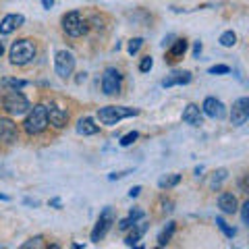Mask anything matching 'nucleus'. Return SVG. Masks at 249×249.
Masks as SVG:
<instances>
[{
    "mask_svg": "<svg viewBox=\"0 0 249 249\" xmlns=\"http://www.w3.org/2000/svg\"><path fill=\"white\" fill-rule=\"evenodd\" d=\"M142 46H143V40H142V37H133V40L129 42V46H127V52L131 54V56H135Z\"/></svg>",
    "mask_w": 249,
    "mask_h": 249,
    "instance_id": "27",
    "label": "nucleus"
},
{
    "mask_svg": "<svg viewBox=\"0 0 249 249\" xmlns=\"http://www.w3.org/2000/svg\"><path fill=\"white\" fill-rule=\"evenodd\" d=\"M54 71H56V75L62 77V79L71 77L75 71V56L69 50L56 52V56H54Z\"/></svg>",
    "mask_w": 249,
    "mask_h": 249,
    "instance_id": "7",
    "label": "nucleus"
},
{
    "mask_svg": "<svg viewBox=\"0 0 249 249\" xmlns=\"http://www.w3.org/2000/svg\"><path fill=\"white\" fill-rule=\"evenodd\" d=\"M185 50H187V42L185 40H177L168 50V60H178L185 54Z\"/></svg>",
    "mask_w": 249,
    "mask_h": 249,
    "instance_id": "21",
    "label": "nucleus"
},
{
    "mask_svg": "<svg viewBox=\"0 0 249 249\" xmlns=\"http://www.w3.org/2000/svg\"><path fill=\"white\" fill-rule=\"evenodd\" d=\"M100 131V127L96 123H93L91 119H88V116H83V119L77 121V133L83 135V137H88V135H96Z\"/></svg>",
    "mask_w": 249,
    "mask_h": 249,
    "instance_id": "17",
    "label": "nucleus"
},
{
    "mask_svg": "<svg viewBox=\"0 0 249 249\" xmlns=\"http://www.w3.org/2000/svg\"><path fill=\"white\" fill-rule=\"evenodd\" d=\"M181 183V175H170V177H162L158 181V187L160 189H170V187H175Z\"/></svg>",
    "mask_w": 249,
    "mask_h": 249,
    "instance_id": "23",
    "label": "nucleus"
},
{
    "mask_svg": "<svg viewBox=\"0 0 249 249\" xmlns=\"http://www.w3.org/2000/svg\"><path fill=\"white\" fill-rule=\"evenodd\" d=\"M218 208H220L224 214H235L239 210V201L232 193L227 191V193H220V196H218Z\"/></svg>",
    "mask_w": 249,
    "mask_h": 249,
    "instance_id": "15",
    "label": "nucleus"
},
{
    "mask_svg": "<svg viewBox=\"0 0 249 249\" xmlns=\"http://www.w3.org/2000/svg\"><path fill=\"white\" fill-rule=\"evenodd\" d=\"M19 139V131H17V124H15L9 116H0V142L11 145Z\"/></svg>",
    "mask_w": 249,
    "mask_h": 249,
    "instance_id": "11",
    "label": "nucleus"
},
{
    "mask_svg": "<svg viewBox=\"0 0 249 249\" xmlns=\"http://www.w3.org/2000/svg\"><path fill=\"white\" fill-rule=\"evenodd\" d=\"M241 218H243V224H249V201L241 206Z\"/></svg>",
    "mask_w": 249,
    "mask_h": 249,
    "instance_id": "32",
    "label": "nucleus"
},
{
    "mask_svg": "<svg viewBox=\"0 0 249 249\" xmlns=\"http://www.w3.org/2000/svg\"><path fill=\"white\" fill-rule=\"evenodd\" d=\"M249 119V98H239L235 104H232V110H231V123L235 127H241L245 124Z\"/></svg>",
    "mask_w": 249,
    "mask_h": 249,
    "instance_id": "10",
    "label": "nucleus"
},
{
    "mask_svg": "<svg viewBox=\"0 0 249 249\" xmlns=\"http://www.w3.org/2000/svg\"><path fill=\"white\" fill-rule=\"evenodd\" d=\"M143 218V210H139V208H135V210H131L129 212V216L127 218H123V220L119 222V231H129L131 227H133L135 222H139Z\"/></svg>",
    "mask_w": 249,
    "mask_h": 249,
    "instance_id": "19",
    "label": "nucleus"
},
{
    "mask_svg": "<svg viewBox=\"0 0 249 249\" xmlns=\"http://www.w3.org/2000/svg\"><path fill=\"white\" fill-rule=\"evenodd\" d=\"M46 114H48V124H52L54 129H62L69 121V112L65 110V108L56 106V104L46 106Z\"/></svg>",
    "mask_w": 249,
    "mask_h": 249,
    "instance_id": "12",
    "label": "nucleus"
},
{
    "mask_svg": "<svg viewBox=\"0 0 249 249\" xmlns=\"http://www.w3.org/2000/svg\"><path fill=\"white\" fill-rule=\"evenodd\" d=\"M139 193H142V187H133V189L129 191V196H131V197H137Z\"/></svg>",
    "mask_w": 249,
    "mask_h": 249,
    "instance_id": "33",
    "label": "nucleus"
},
{
    "mask_svg": "<svg viewBox=\"0 0 249 249\" xmlns=\"http://www.w3.org/2000/svg\"><path fill=\"white\" fill-rule=\"evenodd\" d=\"M152 67H154V58L152 56H143L142 62H139V71H142V73L152 71Z\"/></svg>",
    "mask_w": 249,
    "mask_h": 249,
    "instance_id": "28",
    "label": "nucleus"
},
{
    "mask_svg": "<svg viewBox=\"0 0 249 249\" xmlns=\"http://www.w3.org/2000/svg\"><path fill=\"white\" fill-rule=\"evenodd\" d=\"M48 127V114H46V104H36L34 108H29V114L25 123H23V129H25L27 135H40Z\"/></svg>",
    "mask_w": 249,
    "mask_h": 249,
    "instance_id": "2",
    "label": "nucleus"
},
{
    "mask_svg": "<svg viewBox=\"0 0 249 249\" xmlns=\"http://www.w3.org/2000/svg\"><path fill=\"white\" fill-rule=\"evenodd\" d=\"M88 21L81 17V13L71 11L62 17V31L71 37H81L83 34H88Z\"/></svg>",
    "mask_w": 249,
    "mask_h": 249,
    "instance_id": "5",
    "label": "nucleus"
},
{
    "mask_svg": "<svg viewBox=\"0 0 249 249\" xmlns=\"http://www.w3.org/2000/svg\"><path fill=\"white\" fill-rule=\"evenodd\" d=\"M131 229H133V231H131V235H129L127 239H124V245H127V247H135V245L139 243V241H142V237L145 235L147 224H143V222H139V224H137V222H135Z\"/></svg>",
    "mask_w": 249,
    "mask_h": 249,
    "instance_id": "18",
    "label": "nucleus"
},
{
    "mask_svg": "<svg viewBox=\"0 0 249 249\" xmlns=\"http://www.w3.org/2000/svg\"><path fill=\"white\" fill-rule=\"evenodd\" d=\"M210 73L212 75H227V73H231V67L229 65H214V67H210Z\"/></svg>",
    "mask_w": 249,
    "mask_h": 249,
    "instance_id": "30",
    "label": "nucleus"
},
{
    "mask_svg": "<svg viewBox=\"0 0 249 249\" xmlns=\"http://www.w3.org/2000/svg\"><path fill=\"white\" fill-rule=\"evenodd\" d=\"M216 224H218V229L224 232V237H227V239H232V237H235V232H237V231H235V229H231L229 224L224 222V218H216Z\"/></svg>",
    "mask_w": 249,
    "mask_h": 249,
    "instance_id": "25",
    "label": "nucleus"
},
{
    "mask_svg": "<svg viewBox=\"0 0 249 249\" xmlns=\"http://www.w3.org/2000/svg\"><path fill=\"white\" fill-rule=\"evenodd\" d=\"M112 222H114L112 208H104V212L100 214L98 222H96V227H93V231H91V243H100V241L106 237V232L110 231Z\"/></svg>",
    "mask_w": 249,
    "mask_h": 249,
    "instance_id": "8",
    "label": "nucleus"
},
{
    "mask_svg": "<svg viewBox=\"0 0 249 249\" xmlns=\"http://www.w3.org/2000/svg\"><path fill=\"white\" fill-rule=\"evenodd\" d=\"M220 46L222 48H232V46L237 44V36H235V31H224V34L220 36Z\"/></svg>",
    "mask_w": 249,
    "mask_h": 249,
    "instance_id": "24",
    "label": "nucleus"
},
{
    "mask_svg": "<svg viewBox=\"0 0 249 249\" xmlns=\"http://www.w3.org/2000/svg\"><path fill=\"white\" fill-rule=\"evenodd\" d=\"M139 110L137 108H127V106H104L98 110V119L102 124L108 127H114L116 123H121L123 119H129V116H137Z\"/></svg>",
    "mask_w": 249,
    "mask_h": 249,
    "instance_id": "3",
    "label": "nucleus"
},
{
    "mask_svg": "<svg viewBox=\"0 0 249 249\" xmlns=\"http://www.w3.org/2000/svg\"><path fill=\"white\" fill-rule=\"evenodd\" d=\"M183 123L191 124V127H199V124H204V114H201L197 104H187L185 106V110H183Z\"/></svg>",
    "mask_w": 249,
    "mask_h": 249,
    "instance_id": "13",
    "label": "nucleus"
},
{
    "mask_svg": "<svg viewBox=\"0 0 249 249\" xmlns=\"http://www.w3.org/2000/svg\"><path fill=\"white\" fill-rule=\"evenodd\" d=\"M175 231H177V222H168L164 229H162V232L158 235V245L160 247H164L170 239H173V235H175Z\"/></svg>",
    "mask_w": 249,
    "mask_h": 249,
    "instance_id": "22",
    "label": "nucleus"
},
{
    "mask_svg": "<svg viewBox=\"0 0 249 249\" xmlns=\"http://www.w3.org/2000/svg\"><path fill=\"white\" fill-rule=\"evenodd\" d=\"M2 52H4V46H2V44H0V56H2Z\"/></svg>",
    "mask_w": 249,
    "mask_h": 249,
    "instance_id": "37",
    "label": "nucleus"
},
{
    "mask_svg": "<svg viewBox=\"0 0 249 249\" xmlns=\"http://www.w3.org/2000/svg\"><path fill=\"white\" fill-rule=\"evenodd\" d=\"M201 112H204L206 116H210V119H214V121H220L227 116V106H224L218 98H206L204 100V104H201Z\"/></svg>",
    "mask_w": 249,
    "mask_h": 249,
    "instance_id": "9",
    "label": "nucleus"
},
{
    "mask_svg": "<svg viewBox=\"0 0 249 249\" xmlns=\"http://www.w3.org/2000/svg\"><path fill=\"white\" fill-rule=\"evenodd\" d=\"M23 23H25V17H23V15H6V17L0 21V34L9 36L17 27H21Z\"/></svg>",
    "mask_w": 249,
    "mask_h": 249,
    "instance_id": "14",
    "label": "nucleus"
},
{
    "mask_svg": "<svg viewBox=\"0 0 249 249\" xmlns=\"http://www.w3.org/2000/svg\"><path fill=\"white\" fill-rule=\"evenodd\" d=\"M42 4L46 6V9H50V6L54 4V0H42Z\"/></svg>",
    "mask_w": 249,
    "mask_h": 249,
    "instance_id": "35",
    "label": "nucleus"
},
{
    "mask_svg": "<svg viewBox=\"0 0 249 249\" xmlns=\"http://www.w3.org/2000/svg\"><path fill=\"white\" fill-rule=\"evenodd\" d=\"M2 108H4V110L9 112V114H13V116H21V114L29 112L31 104H29V100L23 96L19 89H11V91L2 98Z\"/></svg>",
    "mask_w": 249,
    "mask_h": 249,
    "instance_id": "4",
    "label": "nucleus"
},
{
    "mask_svg": "<svg viewBox=\"0 0 249 249\" xmlns=\"http://www.w3.org/2000/svg\"><path fill=\"white\" fill-rule=\"evenodd\" d=\"M121 85H123L121 71L114 67H108L102 75V91L106 96H116V93H121Z\"/></svg>",
    "mask_w": 249,
    "mask_h": 249,
    "instance_id": "6",
    "label": "nucleus"
},
{
    "mask_svg": "<svg viewBox=\"0 0 249 249\" xmlns=\"http://www.w3.org/2000/svg\"><path fill=\"white\" fill-rule=\"evenodd\" d=\"M191 81L189 71H175L166 75V79H162V88H173V85H187Z\"/></svg>",
    "mask_w": 249,
    "mask_h": 249,
    "instance_id": "16",
    "label": "nucleus"
},
{
    "mask_svg": "<svg viewBox=\"0 0 249 249\" xmlns=\"http://www.w3.org/2000/svg\"><path fill=\"white\" fill-rule=\"evenodd\" d=\"M137 137H139V133H137V131H131V133H127L124 137H121V145H123V147H129L131 143L135 142Z\"/></svg>",
    "mask_w": 249,
    "mask_h": 249,
    "instance_id": "29",
    "label": "nucleus"
},
{
    "mask_svg": "<svg viewBox=\"0 0 249 249\" xmlns=\"http://www.w3.org/2000/svg\"><path fill=\"white\" fill-rule=\"evenodd\" d=\"M199 52H201V44L197 42V44H196V48H193V54H196V56H199Z\"/></svg>",
    "mask_w": 249,
    "mask_h": 249,
    "instance_id": "34",
    "label": "nucleus"
},
{
    "mask_svg": "<svg viewBox=\"0 0 249 249\" xmlns=\"http://www.w3.org/2000/svg\"><path fill=\"white\" fill-rule=\"evenodd\" d=\"M227 177H229V170L227 168H218L216 173H212V177H210V189H218L224 181H227Z\"/></svg>",
    "mask_w": 249,
    "mask_h": 249,
    "instance_id": "20",
    "label": "nucleus"
},
{
    "mask_svg": "<svg viewBox=\"0 0 249 249\" xmlns=\"http://www.w3.org/2000/svg\"><path fill=\"white\" fill-rule=\"evenodd\" d=\"M0 199H2V201H9V196H2V193H0Z\"/></svg>",
    "mask_w": 249,
    "mask_h": 249,
    "instance_id": "36",
    "label": "nucleus"
},
{
    "mask_svg": "<svg viewBox=\"0 0 249 249\" xmlns=\"http://www.w3.org/2000/svg\"><path fill=\"white\" fill-rule=\"evenodd\" d=\"M0 83H2L4 88H11V89H21L27 85V81H23V79H2Z\"/></svg>",
    "mask_w": 249,
    "mask_h": 249,
    "instance_id": "26",
    "label": "nucleus"
},
{
    "mask_svg": "<svg viewBox=\"0 0 249 249\" xmlns=\"http://www.w3.org/2000/svg\"><path fill=\"white\" fill-rule=\"evenodd\" d=\"M23 249H29V247H42V237H36V239H29L27 243L21 245Z\"/></svg>",
    "mask_w": 249,
    "mask_h": 249,
    "instance_id": "31",
    "label": "nucleus"
},
{
    "mask_svg": "<svg viewBox=\"0 0 249 249\" xmlns=\"http://www.w3.org/2000/svg\"><path fill=\"white\" fill-rule=\"evenodd\" d=\"M36 52H37V48H36L34 40H29V37H23V40L13 42L11 50H9V58H11L13 65L25 67V65H29V62L36 58Z\"/></svg>",
    "mask_w": 249,
    "mask_h": 249,
    "instance_id": "1",
    "label": "nucleus"
}]
</instances>
